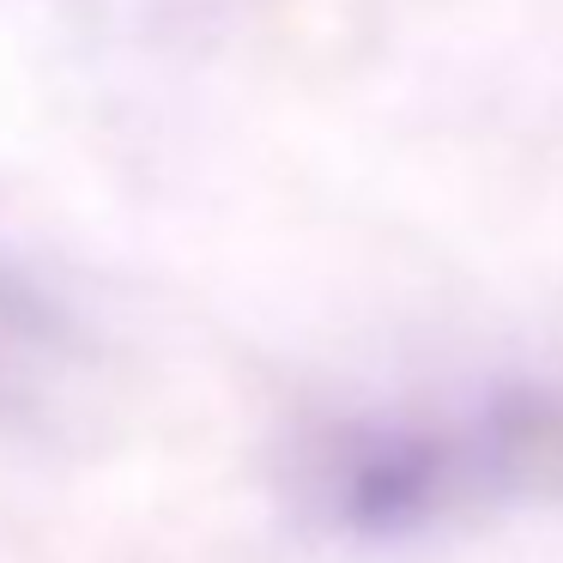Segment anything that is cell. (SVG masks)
I'll return each mask as SVG.
<instances>
[{
  "mask_svg": "<svg viewBox=\"0 0 563 563\" xmlns=\"http://www.w3.org/2000/svg\"><path fill=\"white\" fill-rule=\"evenodd\" d=\"M91 376L74 309L25 267L0 261V430H49Z\"/></svg>",
  "mask_w": 563,
  "mask_h": 563,
  "instance_id": "obj_2",
  "label": "cell"
},
{
  "mask_svg": "<svg viewBox=\"0 0 563 563\" xmlns=\"http://www.w3.org/2000/svg\"><path fill=\"white\" fill-rule=\"evenodd\" d=\"M297 485L328 527L364 539L563 490V382H515L473 406L333 418L297 449Z\"/></svg>",
  "mask_w": 563,
  "mask_h": 563,
  "instance_id": "obj_1",
  "label": "cell"
}]
</instances>
